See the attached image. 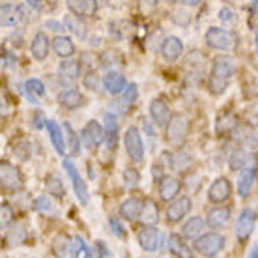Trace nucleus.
Listing matches in <instances>:
<instances>
[{
    "label": "nucleus",
    "mask_w": 258,
    "mask_h": 258,
    "mask_svg": "<svg viewBox=\"0 0 258 258\" xmlns=\"http://www.w3.org/2000/svg\"><path fill=\"white\" fill-rule=\"evenodd\" d=\"M191 129V122L185 114H176L168 120L167 129H165V141L172 146H181L189 135Z\"/></svg>",
    "instance_id": "nucleus-1"
},
{
    "label": "nucleus",
    "mask_w": 258,
    "mask_h": 258,
    "mask_svg": "<svg viewBox=\"0 0 258 258\" xmlns=\"http://www.w3.org/2000/svg\"><path fill=\"white\" fill-rule=\"evenodd\" d=\"M206 43L212 49L217 51H234L238 47V36L230 30L219 28V26H212L206 32Z\"/></svg>",
    "instance_id": "nucleus-2"
},
{
    "label": "nucleus",
    "mask_w": 258,
    "mask_h": 258,
    "mask_svg": "<svg viewBox=\"0 0 258 258\" xmlns=\"http://www.w3.org/2000/svg\"><path fill=\"white\" fill-rule=\"evenodd\" d=\"M25 183V178L21 174L19 167H15L13 163L6 161V159H0V187L4 191H21Z\"/></svg>",
    "instance_id": "nucleus-3"
},
{
    "label": "nucleus",
    "mask_w": 258,
    "mask_h": 258,
    "mask_svg": "<svg viewBox=\"0 0 258 258\" xmlns=\"http://www.w3.org/2000/svg\"><path fill=\"white\" fill-rule=\"evenodd\" d=\"M225 243H226L225 236H221L217 232H210V234H204V236H199V238L195 239V251L200 252L202 256L212 258L223 251Z\"/></svg>",
    "instance_id": "nucleus-4"
},
{
    "label": "nucleus",
    "mask_w": 258,
    "mask_h": 258,
    "mask_svg": "<svg viewBox=\"0 0 258 258\" xmlns=\"http://www.w3.org/2000/svg\"><path fill=\"white\" fill-rule=\"evenodd\" d=\"M123 144H125L127 155L135 163L142 161V157H144V144H142V137L139 129L129 127L127 131H125V137H123Z\"/></svg>",
    "instance_id": "nucleus-5"
},
{
    "label": "nucleus",
    "mask_w": 258,
    "mask_h": 258,
    "mask_svg": "<svg viewBox=\"0 0 258 258\" xmlns=\"http://www.w3.org/2000/svg\"><path fill=\"white\" fill-rule=\"evenodd\" d=\"M64 167H66V170H68V174H70L71 181H73V189H75V195L79 197V200H81L83 204H88V200H90L88 185H86V181L81 178L77 167L73 165L71 159H64Z\"/></svg>",
    "instance_id": "nucleus-6"
},
{
    "label": "nucleus",
    "mask_w": 258,
    "mask_h": 258,
    "mask_svg": "<svg viewBox=\"0 0 258 258\" xmlns=\"http://www.w3.org/2000/svg\"><path fill=\"white\" fill-rule=\"evenodd\" d=\"M254 225H256V212L252 208H245L241 215L238 217V225H236V236L238 239H247L254 230Z\"/></svg>",
    "instance_id": "nucleus-7"
},
{
    "label": "nucleus",
    "mask_w": 258,
    "mask_h": 258,
    "mask_svg": "<svg viewBox=\"0 0 258 258\" xmlns=\"http://www.w3.org/2000/svg\"><path fill=\"white\" fill-rule=\"evenodd\" d=\"M236 73V60L232 56H226V54H221L213 60L212 66V77L217 79H225L228 81V77H232Z\"/></svg>",
    "instance_id": "nucleus-8"
},
{
    "label": "nucleus",
    "mask_w": 258,
    "mask_h": 258,
    "mask_svg": "<svg viewBox=\"0 0 258 258\" xmlns=\"http://www.w3.org/2000/svg\"><path fill=\"white\" fill-rule=\"evenodd\" d=\"M232 195V185L226 178H217V180L212 183V187L208 191V199L213 204H223L225 200L230 199Z\"/></svg>",
    "instance_id": "nucleus-9"
},
{
    "label": "nucleus",
    "mask_w": 258,
    "mask_h": 258,
    "mask_svg": "<svg viewBox=\"0 0 258 258\" xmlns=\"http://www.w3.org/2000/svg\"><path fill=\"white\" fill-rule=\"evenodd\" d=\"M83 141H84V146L90 150L99 146V144L105 141L101 123L96 122V120H90V122L86 123V127H84V131H83Z\"/></svg>",
    "instance_id": "nucleus-10"
},
{
    "label": "nucleus",
    "mask_w": 258,
    "mask_h": 258,
    "mask_svg": "<svg viewBox=\"0 0 258 258\" xmlns=\"http://www.w3.org/2000/svg\"><path fill=\"white\" fill-rule=\"evenodd\" d=\"M139 245L144 249V251L148 252H154L157 251V247H159V239H161V234L159 230H155L154 226H142L141 230H139Z\"/></svg>",
    "instance_id": "nucleus-11"
},
{
    "label": "nucleus",
    "mask_w": 258,
    "mask_h": 258,
    "mask_svg": "<svg viewBox=\"0 0 258 258\" xmlns=\"http://www.w3.org/2000/svg\"><path fill=\"white\" fill-rule=\"evenodd\" d=\"M191 210V199L189 197H178L176 200H172V204L167 210V219L170 223H178L181 221Z\"/></svg>",
    "instance_id": "nucleus-12"
},
{
    "label": "nucleus",
    "mask_w": 258,
    "mask_h": 258,
    "mask_svg": "<svg viewBox=\"0 0 258 258\" xmlns=\"http://www.w3.org/2000/svg\"><path fill=\"white\" fill-rule=\"evenodd\" d=\"M161 52H163V58L167 62H176L183 54V41L176 36H168L161 45Z\"/></svg>",
    "instance_id": "nucleus-13"
},
{
    "label": "nucleus",
    "mask_w": 258,
    "mask_h": 258,
    "mask_svg": "<svg viewBox=\"0 0 258 258\" xmlns=\"http://www.w3.org/2000/svg\"><path fill=\"white\" fill-rule=\"evenodd\" d=\"M150 114L157 125H167L170 120V105L163 97H157L150 103Z\"/></svg>",
    "instance_id": "nucleus-14"
},
{
    "label": "nucleus",
    "mask_w": 258,
    "mask_h": 258,
    "mask_svg": "<svg viewBox=\"0 0 258 258\" xmlns=\"http://www.w3.org/2000/svg\"><path fill=\"white\" fill-rule=\"evenodd\" d=\"M52 251L56 258H75V247H73V239L66 234H58L54 241H52Z\"/></svg>",
    "instance_id": "nucleus-15"
},
{
    "label": "nucleus",
    "mask_w": 258,
    "mask_h": 258,
    "mask_svg": "<svg viewBox=\"0 0 258 258\" xmlns=\"http://www.w3.org/2000/svg\"><path fill=\"white\" fill-rule=\"evenodd\" d=\"M103 137H107L105 139V142H107V146H109L110 150L116 146V137H118V120L116 116L112 114V112H105L103 116Z\"/></svg>",
    "instance_id": "nucleus-16"
},
{
    "label": "nucleus",
    "mask_w": 258,
    "mask_h": 258,
    "mask_svg": "<svg viewBox=\"0 0 258 258\" xmlns=\"http://www.w3.org/2000/svg\"><path fill=\"white\" fill-rule=\"evenodd\" d=\"M181 189V183L174 176H165L159 181V195L163 200H174Z\"/></svg>",
    "instance_id": "nucleus-17"
},
{
    "label": "nucleus",
    "mask_w": 258,
    "mask_h": 258,
    "mask_svg": "<svg viewBox=\"0 0 258 258\" xmlns=\"http://www.w3.org/2000/svg\"><path fill=\"white\" fill-rule=\"evenodd\" d=\"M256 180V167L252 165V167H247L243 168L238 176V193L239 197H247L249 191L252 189V183Z\"/></svg>",
    "instance_id": "nucleus-18"
},
{
    "label": "nucleus",
    "mask_w": 258,
    "mask_h": 258,
    "mask_svg": "<svg viewBox=\"0 0 258 258\" xmlns=\"http://www.w3.org/2000/svg\"><path fill=\"white\" fill-rule=\"evenodd\" d=\"M101 83H103L105 90L109 92V94H114V96L122 94L123 88H125V79H123V75L118 73V71H109Z\"/></svg>",
    "instance_id": "nucleus-19"
},
{
    "label": "nucleus",
    "mask_w": 258,
    "mask_h": 258,
    "mask_svg": "<svg viewBox=\"0 0 258 258\" xmlns=\"http://www.w3.org/2000/svg\"><path fill=\"white\" fill-rule=\"evenodd\" d=\"M230 221V208L217 206L208 212V225L212 228H223Z\"/></svg>",
    "instance_id": "nucleus-20"
},
{
    "label": "nucleus",
    "mask_w": 258,
    "mask_h": 258,
    "mask_svg": "<svg viewBox=\"0 0 258 258\" xmlns=\"http://www.w3.org/2000/svg\"><path fill=\"white\" fill-rule=\"evenodd\" d=\"M236 127H238V116H236L234 112H230V110L219 114L217 122H215V131H217V135H228V133H232Z\"/></svg>",
    "instance_id": "nucleus-21"
},
{
    "label": "nucleus",
    "mask_w": 258,
    "mask_h": 258,
    "mask_svg": "<svg viewBox=\"0 0 258 258\" xmlns=\"http://www.w3.org/2000/svg\"><path fill=\"white\" fill-rule=\"evenodd\" d=\"M49 38H47L43 32H38L36 34V38L32 39V45H30V52H32V56L36 60H45L47 54H49Z\"/></svg>",
    "instance_id": "nucleus-22"
},
{
    "label": "nucleus",
    "mask_w": 258,
    "mask_h": 258,
    "mask_svg": "<svg viewBox=\"0 0 258 258\" xmlns=\"http://www.w3.org/2000/svg\"><path fill=\"white\" fill-rule=\"evenodd\" d=\"M70 10L75 15H81V17H90L97 12V4L96 0H75V2H68Z\"/></svg>",
    "instance_id": "nucleus-23"
},
{
    "label": "nucleus",
    "mask_w": 258,
    "mask_h": 258,
    "mask_svg": "<svg viewBox=\"0 0 258 258\" xmlns=\"http://www.w3.org/2000/svg\"><path fill=\"white\" fill-rule=\"evenodd\" d=\"M28 232H26V226L23 221H17V223H13L10 226V230H8V245L10 247H17L21 245L23 241L26 239Z\"/></svg>",
    "instance_id": "nucleus-24"
},
{
    "label": "nucleus",
    "mask_w": 258,
    "mask_h": 258,
    "mask_svg": "<svg viewBox=\"0 0 258 258\" xmlns=\"http://www.w3.org/2000/svg\"><path fill=\"white\" fill-rule=\"evenodd\" d=\"M58 101L62 107L73 110V109H79L81 105H84V96L79 90H73V88H71V90H66L60 94Z\"/></svg>",
    "instance_id": "nucleus-25"
},
{
    "label": "nucleus",
    "mask_w": 258,
    "mask_h": 258,
    "mask_svg": "<svg viewBox=\"0 0 258 258\" xmlns=\"http://www.w3.org/2000/svg\"><path fill=\"white\" fill-rule=\"evenodd\" d=\"M52 51L56 52L60 58H68L75 52V45L68 36H56L52 39Z\"/></svg>",
    "instance_id": "nucleus-26"
},
{
    "label": "nucleus",
    "mask_w": 258,
    "mask_h": 258,
    "mask_svg": "<svg viewBox=\"0 0 258 258\" xmlns=\"http://www.w3.org/2000/svg\"><path fill=\"white\" fill-rule=\"evenodd\" d=\"M141 219H142V223H144V226H154L155 223L159 221V210H157V204H155L154 200L148 199L142 204Z\"/></svg>",
    "instance_id": "nucleus-27"
},
{
    "label": "nucleus",
    "mask_w": 258,
    "mask_h": 258,
    "mask_svg": "<svg viewBox=\"0 0 258 258\" xmlns=\"http://www.w3.org/2000/svg\"><path fill=\"white\" fill-rule=\"evenodd\" d=\"M45 127L49 129V135H51V141H52L54 150L58 152V155H66V141H64V135H62L60 125L56 122H47Z\"/></svg>",
    "instance_id": "nucleus-28"
},
{
    "label": "nucleus",
    "mask_w": 258,
    "mask_h": 258,
    "mask_svg": "<svg viewBox=\"0 0 258 258\" xmlns=\"http://www.w3.org/2000/svg\"><path fill=\"white\" fill-rule=\"evenodd\" d=\"M141 210H142V202L139 199H127L120 208V213H122L123 219L127 221H135L141 217Z\"/></svg>",
    "instance_id": "nucleus-29"
},
{
    "label": "nucleus",
    "mask_w": 258,
    "mask_h": 258,
    "mask_svg": "<svg viewBox=\"0 0 258 258\" xmlns=\"http://www.w3.org/2000/svg\"><path fill=\"white\" fill-rule=\"evenodd\" d=\"M19 21L17 6L13 4H0V26H13Z\"/></svg>",
    "instance_id": "nucleus-30"
},
{
    "label": "nucleus",
    "mask_w": 258,
    "mask_h": 258,
    "mask_svg": "<svg viewBox=\"0 0 258 258\" xmlns=\"http://www.w3.org/2000/svg\"><path fill=\"white\" fill-rule=\"evenodd\" d=\"M202 230H204V221L200 219V217H191L183 225V228H181L183 238H189V239H197L202 234Z\"/></svg>",
    "instance_id": "nucleus-31"
},
{
    "label": "nucleus",
    "mask_w": 258,
    "mask_h": 258,
    "mask_svg": "<svg viewBox=\"0 0 258 258\" xmlns=\"http://www.w3.org/2000/svg\"><path fill=\"white\" fill-rule=\"evenodd\" d=\"M168 247H170V251L174 252L178 258H193V254H191V249H189L187 245H185V241L180 238V236H170V239H168Z\"/></svg>",
    "instance_id": "nucleus-32"
},
{
    "label": "nucleus",
    "mask_w": 258,
    "mask_h": 258,
    "mask_svg": "<svg viewBox=\"0 0 258 258\" xmlns=\"http://www.w3.org/2000/svg\"><path fill=\"white\" fill-rule=\"evenodd\" d=\"M60 75L66 79H70V81H75L79 77V73H81V64H79L77 60H64L62 64H60Z\"/></svg>",
    "instance_id": "nucleus-33"
},
{
    "label": "nucleus",
    "mask_w": 258,
    "mask_h": 258,
    "mask_svg": "<svg viewBox=\"0 0 258 258\" xmlns=\"http://www.w3.org/2000/svg\"><path fill=\"white\" fill-rule=\"evenodd\" d=\"M45 185H47V191L51 195H54V197H64L66 195V187H64V181L60 180L56 174H51V176H47V180H45Z\"/></svg>",
    "instance_id": "nucleus-34"
},
{
    "label": "nucleus",
    "mask_w": 258,
    "mask_h": 258,
    "mask_svg": "<svg viewBox=\"0 0 258 258\" xmlns=\"http://www.w3.org/2000/svg\"><path fill=\"white\" fill-rule=\"evenodd\" d=\"M247 161H249V152L243 148H238L230 155V161L228 163H230V168H232V170H243Z\"/></svg>",
    "instance_id": "nucleus-35"
},
{
    "label": "nucleus",
    "mask_w": 258,
    "mask_h": 258,
    "mask_svg": "<svg viewBox=\"0 0 258 258\" xmlns=\"http://www.w3.org/2000/svg\"><path fill=\"white\" fill-rule=\"evenodd\" d=\"M193 163V157L187 152H178L176 155H172V168L176 170H187Z\"/></svg>",
    "instance_id": "nucleus-36"
},
{
    "label": "nucleus",
    "mask_w": 258,
    "mask_h": 258,
    "mask_svg": "<svg viewBox=\"0 0 258 258\" xmlns=\"http://www.w3.org/2000/svg\"><path fill=\"white\" fill-rule=\"evenodd\" d=\"M66 25H68L70 30H73V32L77 34L79 38H86V25H84V21L77 19V17H68Z\"/></svg>",
    "instance_id": "nucleus-37"
},
{
    "label": "nucleus",
    "mask_w": 258,
    "mask_h": 258,
    "mask_svg": "<svg viewBox=\"0 0 258 258\" xmlns=\"http://www.w3.org/2000/svg\"><path fill=\"white\" fill-rule=\"evenodd\" d=\"M73 243H75V258H92V252L88 249V245L84 243V239L81 236H75L73 238Z\"/></svg>",
    "instance_id": "nucleus-38"
},
{
    "label": "nucleus",
    "mask_w": 258,
    "mask_h": 258,
    "mask_svg": "<svg viewBox=\"0 0 258 258\" xmlns=\"http://www.w3.org/2000/svg\"><path fill=\"white\" fill-rule=\"evenodd\" d=\"M226 86H228V81H225V79L210 77V81H208V88H210V92H212L213 96L223 94L226 90Z\"/></svg>",
    "instance_id": "nucleus-39"
},
{
    "label": "nucleus",
    "mask_w": 258,
    "mask_h": 258,
    "mask_svg": "<svg viewBox=\"0 0 258 258\" xmlns=\"http://www.w3.org/2000/svg\"><path fill=\"white\" fill-rule=\"evenodd\" d=\"M26 92L30 94V96H45V86H43V83L41 81H38V79H28L26 81Z\"/></svg>",
    "instance_id": "nucleus-40"
},
{
    "label": "nucleus",
    "mask_w": 258,
    "mask_h": 258,
    "mask_svg": "<svg viewBox=\"0 0 258 258\" xmlns=\"http://www.w3.org/2000/svg\"><path fill=\"white\" fill-rule=\"evenodd\" d=\"M12 221H13L12 206H10V204H6V202H2V204H0V228L8 226Z\"/></svg>",
    "instance_id": "nucleus-41"
},
{
    "label": "nucleus",
    "mask_w": 258,
    "mask_h": 258,
    "mask_svg": "<svg viewBox=\"0 0 258 258\" xmlns=\"http://www.w3.org/2000/svg\"><path fill=\"white\" fill-rule=\"evenodd\" d=\"M139 181H141V174L133 170V168H125L123 170V183H125V187H135L139 185Z\"/></svg>",
    "instance_id": "nucleus-42"
},
{
    "label": "nucleus",
    "mask_w": 258,
    "mask_h": 258,
    "mask_svg": "<svg viewBox=\"0 0 258 258\" xmlns=\"http://www.w3.org/2000/svg\"><path fill=\"white\" fill-rule=\"evenodd\" d=\"M34 208H36V212L39 213H47V212H52V200L49 197H38V199L34 200Z\"/></svg>",
    "instance_id": "nucleus-43"
},
{
    "label": "nucleus",
    "mask_w": 258,
    "mask_h": 258,
    "mask_svg": "<svg viewBox=\"0 0 258 258\" xmlns=\"http://www.w3.org/2000/svg\"><path fill=\"white\" fill-rule=\"evenodd\" d=\"M123 96L122 99L125 101V105H133L137 101V97H139V88H137V84H127L125 88H123Z\"/></svg>",
    "instance_id": "nucleus-44"
},
{
    "label": "nucleus",
    "mask_w": 258,
    "mask_h": 258,
    "mask_svg": "<svg viewBox=\"0 0 258 258\" xmlns=\"http://www.w3.org/2000/svg\"><path fill=\"white\" fill-rule=\"evenodd\" d=\"M66 125V133H68V139H70V148H71V154L73 155H79V139H77V133L73 131L70 123H64Z\"/></svg>",
    "instance_id": "nucleus-45"
},
{
    "label": "nucleus",
    "mask_w": 258,
    "mask_h": 258,
    "mask_svg": "<svg viewBox=\"0 0 258 258\" xmlns=\"http://www.w3.org/2000/svg\"><path fill=\"white\" fill-rule=\"evenodd\" d=\"M84 86H86L88 90H99L101 81H99V75H97L96 71H90V73L84 77Z\"/></svg>",
    "instance_id": "nucleus-46"
},
{
    "label": "nucleus",
    "mask_w": 258,
    "mask_h": 258,
    "mask_svg": "<svg viewBox=\"0 0 258 258\" xmlns=\"http://www.w3.org/2000/svg\"><path fill=\"white\" fill-rule=\"evenodd\" d=\"M120 54H118L116 51H105L103 56H101V62H103V66H107V68H110V66H116L118 62H120Z\"/></svg>",
    "instance_id": "nucleus-47"
},
{
    "label": "nucleus",
    "mask_w": 258,
    "mask_h": 258,
    "mask_svg": "<svg viewBox=\"0 0 258 258\" xmlns=\"http://www.w3.org/2000/svg\"><path fill=\"white\" fill-rule=\"evenodd\" d=\"M110 228H112V232L116 234L118 238H125V230H123V225L116 219V217H112V219H110Z\"/></svg>",
    "instance_id": "nucleus-48"
},
{
    "label": "nucleus",
    "mask_w": 258,
    "mask_h": 258,
    "mask_svg": "<svg viewBox=\"0 0 258 258\" xmlns=\"http://www.w3.org/2000/svg\"><path fill=\"white\" fill-rule=\"evenodd\" d=\"M219 19L225 21V23H232L234 19H236V15H234L232 10H228V8H223L219 12Z\"/></svg>",
    "instance_id": "nucleus-49"
},
{
    "label": "nucleus",
    "mask_w": 258,
    "mask_h": 258,
    "mask_svg": "<svg viewBox=\"0 0 258 258\" xmlns=\"http://www.w3.org/2000/svg\"><path fill=\"white\" fill-rule=\"evenodd\" d=\"M34 125H36V127H45L47 125V122H45V116H43V114H41V112H38V114H36V116H34Z\"/></svg>",
    "instance_id": "nucleus-50"
},
{
    "label": "nucleus",
    "mask_w": 258,
    "mask_h": 258,
    "mask_svg": "<svg viewBox=\"0 0 258 258\" xmlns=\"http://www.w3.org/2000/svg\"><path fill=\"white\" fill-rule=\"evenodd\" d=\"M8 109H10V103H8L6 96L0 92V114H4V112H8Z\"/></svg>",
    "instance_id": "nucleus-51"
},
{
    "label": "nucleus",
    "mask_w": 258,
    "mask_h": 258,
    "mask_svg": "<svg viewBox=\"0 0 258 258\" xmlns=\"http://www.w3.org/2000/svg\"><path fill=\"white\" fill-rule=\"evenodd\" d=\"M247 258H258V249H256V245H252V249L249 251V256Z\"/></svg>",
    "instance_id": "nucleus-52"
},
{
    "label": "nucleus",
    "mask_w": 258,
    "mask_h": 258,
    "mask_svg": "<svg viewBox=\"0 0 258 258\" xmlns=\"http://www.w3.org/2000/svg\"><path fill=\"white\" fill-rule=\"evenodd\" d=\"M0 247H2V238H0Z\"/></svg>",
    "instance_id": "nucleus-53"
}]
</instances>
